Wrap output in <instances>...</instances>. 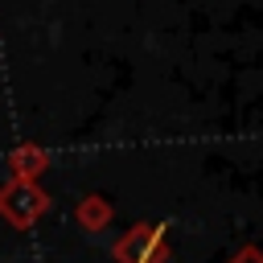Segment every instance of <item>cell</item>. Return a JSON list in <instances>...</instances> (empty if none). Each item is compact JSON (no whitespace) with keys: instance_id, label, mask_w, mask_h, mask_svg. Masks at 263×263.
I'll list each match as a JSON object with an SVG mask.
<instances>
[{"instance_id":"1","label":"cell","mask_w":263,"mask_h":263,"mask_svg":"<svg viewBox=\"0 0 263 263\" xmlns=\"http://www.w3.org/2000/svg\"><path fill=\"white\" fill-rule=\"evenodd\" d=\"M238 263H263V259H255V255H242V259H238Z\"/></svg>"}]
</instances>
